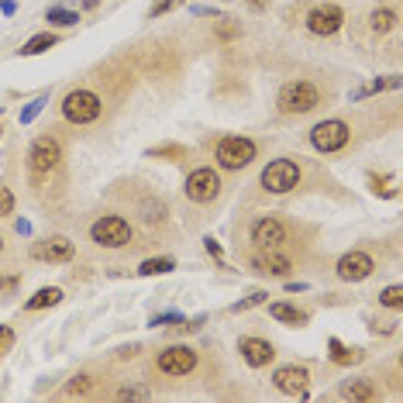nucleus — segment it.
Instances as JSON below:
<instances>
[{
    "label": "nucleus",
    "mask_w": 403,
    "mask_h": 403,
    "mask_svg": "<svg viewBox=\"0 0 403 403\" xmlns=\"http://www.w3.org/2000/svg\"><path fill=\"white\" fill-rule=\"evenodd\" d=\"M152 393L145 389V386H121L117 389V400H149Z\"/></svg>",
    "instance_id": "nucleus-31"
},
{
    "label": "nucleus",
    "mask_w": 403,
    "mask_h": 403,
    "mask_svg": "<svg viewBox=\"0 0 403 403\" xmlns=\"http://www.w3.org/2000/svg\"><path fill=\"white\" fill-rule=\"evenodd\" d=\"M179 321H183V317H179V314H173V310H169V314H159V317H155L152 324L159 327V324H179Z\"/></svg>",
    "instance_id": "nucleus-38"
},
{
    "label": "nucleus",
    "mask_w": 403,
    "mask_h": 403,
    "mask_svg": "<svg viewBox=\"0 0 403 403\" xmlns=\"http://www.w3.org/2000/svg\"><path fill=\"white\" fill-rule=\"evenodd\" d=\"M11 345H14V327L0 324V355H4V352H11Z\"/></svg>",
    "instance_id": "nucleus-35"
},
{
    "label": "nucleus",
    "mask_w": 403,
    "mask_h": 403,
    "mask_svg": "<svg viewBox=\"0 0 403 403\" xmlns=\"http://www.w3.org/2000/svg\"><path fill=\"white\" fill-rule=\"evenodd\" d=\"M348 141H352V128H348L345 121H338V117H327V121H321V124L310 128V145L321 155L342 152Z\"/></svg>",
    "instance_id": "nucleus-5"
},
{
    "label": "nucleus",
    "mask_w": 403,
    "mask_h": 403,
    "mask_svg": "<svg viewBox=\"0 0 403 403\" xmlns=\"http://www.w3.org/2000/svg\"><path fill=\"white\" fill-rule=\"evenodd\" d=\"M389 179L393 176H372L369 183H372V193H379V196H397V190L389 186Z\"/></svg>",
    "instance_id": "nucleus-32"
},
{
    "label": "nucleus",
    "mask_w": 403,
    "mask_h": 403,
    "mask_svg": "<svg viewBox=\"0 0 403 403\" xmlns=\"http://www.w3.org/2000/svg\"><path fill=\"white\" fill-rule=\"evenodd\" d=\"M11 287H18V279L14 276H0V289H11Z\"/></svg>",
    "instance_id": "nucleus-39"
},
{
    "label": "nucleus",
    "mask_w": 403,
    "mask_h": 403,
    "mask_svg": "<svg viewBox=\"0 0 403 403\" xmlns=\"http://www.w3.org/2000/svg\"><path fill=\"white\" fill-rule=\"evenodd\" d=\"M0 11H4V14H14L18 7H14V0H4V4H0Z\"/></svg>",
    "instance_id": "nucleus-40"
},
{
    "label": "nucleus",
    "mask_w": 403,
    "mask_h": 403,
    "mask_svg": "<svg viewBox=\"0 0 403 403\" xmlns=\"http://www.w3.org/2000/svg\"><path fill=\"white\" fill-rule=\"evenodd\" d=\"M179 0H155L152 7H149V18H159V14H166V11H173Z\"/></svg>",
    "instance_id": "nucleus-36"
},
{
    "label": "nucleus",
    "mask_w": 403,
    "mask_h": 403,
    "mask_svg": "<svg viewBox=\"0 0 403 403\" xmlns=\"http://www.w3.org/2000/svg\"><path fill=\"white\" fill-rule=\"evenodd\" d=\"M56 41L59 39L52 35V31H41V35H35V39H28L24 45H21V56H41V52H49Z\"/></svg>",
    "instance_id": "nucleus-22"
},
{
    "label": "nucleus",
    "mask_w": 403,
    "mask_h": 403,
    "mask_svg": "<svg viewBox=\"0 0 403 403\" xmlns=\"http://www.w3.org/2000/svg\"><path fill=\"white\" fill-rule=\"evenodd\" d=\"M152 159H186V149L183 145H159V149H149Z\"/></svg>",
    "instance_id": "nucleus-30"
},
{
    "label": "nucleus",
    "mask_w": 403,
    "mask_h": 403,
    "mask_svg": "<svg viewBox=\"0 0 403 403\" xmlns=\"http://www.w3.org/2000/svg\"><path fill=\"white\" fill-rule=\"evenodd\" d=\"M255 141L252 138H242V134H224L221 141H217V149H214V159H217V166L221 169H245L255 162Z\"/></svg>",
    "instance_id": "nucleus-4"
},
{
    "label": "nucleus",
    "mask_w": 403,
    "mask_h": 403,
    "mask_svg": "<svg viewBox=\"0 0 403 403\" xmlns=\"http://www.w3.org/2000/svg\"><path fill=\"white\" fill-rule=\"evenodd\" d=\"M94 389H96V379H94V376H90V372H79V376H73V379L66 383L62 397H69V400L76 397V400H79V397H90Z\"/></svg>",
    "instance_id": "nucleus-20"
},
{
    "label": "nucleus",
    "mask_w": 403,
    "mask_h": 403,
    "mask_svg": "<svg viewBox=\"0 0 403 403\" xmlns=\"http://www.w3.org/2000/svg\"><path fill=\"white\" fill-rule=\"evenodd\" d=\"M249 4H252V7H266L269 0H249Z\"/></svg>",
    "instance_id": "nucleus-41"
},
{
    "label": "nucleus",
    "mask_w": 403,
    "mask_h": 403,
    "mask_svg": "<svg viewBox=\"0 0 403 403\" xmlns=\"http://www.w3.org/2000/svg\"><path fill=\"white\" fill-rule=\"evenodd\" d=\"M252 266L259 269V272H266V276H287L293 262H289L287 255H279V249H262L255 259H252Z\"/></svg>",
    "instance_id": "nucleus-16"
},
{
    "label": "nucleus",
    "mask_w": 403,
    "mask_h": 403,
    "mask_svg": "<svg viewBox=\"0 0 403 403\" xmlns=\"http://www.w3.org/2000/svg\"><path fill=\"white\" fill-rule=\"evenodd\" d=\"M338 393H342V400H352V403H372V400H379V389H376V383H372V379H345Z\"/></svg>",
    "instance_id": "nucleus-17"
},
{
    "label": "nucleus",
    "mask_w": 403,
    "mask_h": 403,
    "mask_svg": "<svg viewBox=\"0 0 403 403\" xmlns=\"http://www.w3.org/2000/svg\"><path fill=\"white\" fill-rule=\"evenodd\" d=\"M342 24H345V11L338 4H321V7H314L307 14V28L314 35H321V39L342 31Z\"/></svg>",
    "instance_id": "nucleus-11"
},
{
    "label": "nucleus",
    "mask_w": 403,
    "mask_h": 403,
    "mask_svg": "<svg viewBox=\"0 0 403 403\" xmlns=\"http://www.w3.org/2000/svg\"><path fill=\"white\" fill-rule=\"evenodd\" d=\"M0 214H4V217L14 214V193L7 190V186H0Z\"/></svg>",
    "instance_id": "nucleus-34"
},
{
    "label": "nucleus",
    "mask_w": 403,
    "mask_h": 403,
    "mask_svg": "<svg viewBox=\"0 0 403 403\" xmlns=\"http://www.w3.org/2000/svg\"><path fill=\"white\" fill-rule=\"evenodd\" d=\"M90 238L100 249H124V245H131V224L117 214H107L90 224Z\"/></svg>",
    "instance_id": "nucleus-6"
},
{
    "label": "nucleus",
    "mask_w": 403,
    "mask_h": 403,
    "mask_svg": "<svg viewBox=\"0 0 403 403\" xmlns=\"http://www.w3.org/2000/svg\"><path fill=\"white\" fill-rule=\"evenodd\" d=\"M252 242H255V249H283V245L289 242L287 221L276 217V214L259 217V221L252 224Z\"/></svg>",
    "instance_id": "nucleus-8"
},
{
    "label": "nucleus",
    "mask_w": 403,
    "mask_h": 403,
    "mask_svg": "<svg viewBox=\"0 0 403 403\" xmlns=\"http://www.w3.org/2000/svg\"><path fill=\"white\" fill-rule=\"evenodd\" d=\"M214 35L221 41H234V39H242V28H238L234 21H217V24H214Z\"/></svg>",
    "instance_id": "nucleus-28"
},
{
    "label": "nucleus",
    "mask_w": 403,
    "mask_h": 403,
    "mask_svg": "<svg viewBox=\"0 0 403 403\" xmlns=\"http://www.w3.org/2000/svg\"><path fill=\"white\" fill-rule=\"evenodd\" d=\"M31 255H35L39 262H69V259H73V242L62 238V234H56V238L35 242V245H31Z\"/></svg>",
    "instance_id": "nucleus-14"
},
{
    "label": "nucleus",
    "mask_w": 403,
    "mask_h": 403,
    "mask_svg": "<svg viewBox=\"0 0 403 403\" xmlns=\"http://www.w3.org/2000/svg\"><path fill=\"white\" fill-rule=\"evenodd\" d=\"M0 249H4V242H0Z\"/></svg>",
    "instance_id": "nucleus-42"
},
{
    "label": "nucleus",
    "mask_w": 403,
    "mask_h": 403,
    "mask_svg": "<svg viewBox=\"0 0 403 403\" xmlns=\"http://www.w3.org/2000/svg\"><path fill=\"white\" fill-rule=\"evenodd\" d=\"M100 114H104V100H100V94L86 90V86L69 90V94L62 96V117L69 124H94Z\"/></svg>",
    "instance_id": "nucleus-2"
},
{
    "label": "nucleus",
    "mask_w": 403,
    "mask_h": 403,
    "mask_svg": "<svg viewBox=\"0 0 403 403\" xmlns=\"http://www.w3.org/2000/svg\"><path fill=\"white\" fill-rule=\"evenodd\" d=\"M259 183H262V190L269 193H289L300 186V166L293 162V159H272L262 176H259Z\"/></svg>",
    "instance_id": "nucleus-7"
},
{
    "label": "nucleus",
    "mask_w": 403,
    "mask_h": 403,
    "mask_svg": "<svg viewBox=\"0 0 403 403\" xmlns=\"http://www.w3.org/2000/svg\"><path fill=\"white\" fill-rule=\"evenodd\" d=\"M369 24H372V31H376V35H386V31H393V28H397V11H389V7H383V11H372Z\"/></svg>",
    "instance_id": "nucleus-24"
},
{
    "label": "nucleus",
    "mask_w": 403,
    "mask_h": 403,
    "mask_svg": "<svg viewBox=\"0 0 403 403\" xmlns=\"http://www.w3.org/2000/svg\"><path fill=\"white\" fill-rule=\"evenodd\" d=\"M269 314H272L279 324H293V327L307 324V314L300 307H293V304H269Z\"/></svg>",
    "instance_id": "nucleus-19"
},
{
    "label": "nucleus",
    "mask_w": 403,
    "mask_h": 403,
    "mask_svg": "<svg viewBox=\"0 0 403 403\" xmlns=\"http://www.w3.org/2000/svg\"><path fill=\"white\" fill-rule=\"evenodd\" d=\"M321 104V90L307 83V79H297V83H287L279 96H276V107L279 114H310L314 107Z\"/></svg>",
    "instance_id": "nucleus-3"
},
{
    "label": "nucleus",
    "mask_w": 403,
    "mask_h": 403,
    "mask_svg": "<svg viewBox=\"0 0 403 403\" xmlns=\"http://www.w3.org/2000/svg\"><path fill=\"white\" fill-rule=\"evenodd\" d=\"M379 304L389 310H400L403 307V287H386L383 293H379Z\"/></svg>",
    "instance_id": "nucleus-27"
},
{
    "label": "nucleus",
    "mask_w": 403,
    "mask_h": 403,
    "mask_svg": "<svg viewBox=\"0 0 403 403\" xmlns=\"http://www.w3.org/2000/svg\"><path fill=\"white\" fill-rule=\"evenodd\" d=\"M272 383H276L279 393H287V397H307L310 372H307V365H279L276 376H272Z\"/></svg>",
    "instance_id": "nucleus-12"
},
{
    "label": "nucleus",
    "mask_w": 403,
    "mask_h": 403,
    "mask_svg": "<svg viewBox=\"0 0 403 403\" xmlns=\"http://www.w3.org/2000/svg\"><path fill=\"white\" fill-rule=\"evenodd\" d=\"M176 262L169 259V255H159V259H145L141 266H138V272L141 276H166V272H173Z\"/></svg>",
    "instance_id": "nucleus-23"
},
{
    "label": "nucleus",
    "mask_w": 403,
    "mask_h": 403,
    "mask_svg": "<svg viewBox=\"0 0 403 403\" xmlns=\"http://www.w3.org/2000/svg\"><path fill=\"white\" fill-rule=\"evenodd\" d=\"M45 21H52V24H59V28H69V24H76L79 14L76 11H69V7H49L45 11Z\"/></svg>",
    "instance_id": "nucleus-25"
},
{
    "label": "nucleus",
    "mask_w": 403,
    "mask_h": 403,
    "mask_svg": "<svg viewBox=\"0 0 403 403\" xmlns=\"http://www.w3.org/2000/svg\"><path fill=\"white\" fill-rule=\"evenodd\" d=\"M59 162H62V145H59V138L41 134V138L31 141V149H28V173H31V183H45V179L59 169Z\"/></svg>",
    "instance_id": "nucleus-1"
},
{
    "label": "nucleus",
    "mask_w": 403,
    "mask_h": 403,
    "mask_svg": "<svg viewBox=\"0 0 403 403\" xmlns=\"http://www.w3.org/2000/svg\"><path fill=\"white\" fill-rule=\"evenodd\" d=\"M155 369L159 372H166V376H190L193 369H196V352L190 345H169L159 352V359H155Z\"/></svg>",
    "instance_id": "nucleus-10"
},
{
    "label": "nucleus",
    "mask_w": 403,
    "mask_h": 403,
    "mask_svg": "<svg viewBox=\"0 0 403 403\" xmlns=\"http://www.w3.org/2000/svg\"><path fill=\"white\" fill-rule=\"evenodd\" d=\"M204 249L211 252L214 259H217V262H221V266H224V252H221V245H217V242H214V238H204Z\"/></svg>",
    "instance_id": "nucleus-37"
},
{
    "label": "nucleus",
    "mask_w": 403,
    "mask_h": 403,
    "mask_svg": "<svg viewBox=\"0 0 403 403\" xmlns=\"http://www.w3.org/2000/svg\"><path fill=\"white\" fill-rule=\"evenodd\" d=\"M372 269H376L372 255H365V252H348V255L338 259V279H345V283H362V279L372 276Z\"/></svg>",
    "instance_id": "nucleus-13"
},
{
    "label": "nucleus",
    "mask_w": 403,
    "mask_h": 403,
    "mask_svg": "<svg viewBox=\"0 0 403 403\" xmlns=\"http://www.w3.org/2000/svg\"><path fill=\"white\" fill-rule=\"evenodd\" d=\"M45 104H49V96H35V100H31V104L21 111V124H31V121H35V117L45 111Z\"/></svg>",
    "instance_id": "nucleus-29"
},
{
    "label": "nucleus",
    "mask_w": 403,
    "mask_h": 403,
    "mask_svg": "<svg viewBox=\"0 0 403 403\" xmlns=\"http://www.w3.org/2000/svg\"><path fill=\"white\" fill-rule=\"evenodd\" d=\"M327 348H331V362H334V365H355V362H362V359H365L362 348H348V345H342L338 338H331Z\"/></svg>",
    "instance_id": "nucleus-18"
},
{
    "label": "nucleus",
    "mask_w": 403,
    "mask_h": 403,
    "mask_svg": "<svg viewBox=\"0 0 403 403\" xmlns=\"http://www.w3.org/2000/svg\"><path fill=\"white\" fill-rule=\"evenodd\" d=\"M386 86H389V90H397V86H400V76L372 79L369 86H362V90H355V94H352V100H362V96H369V94H379V90H386Z\"/></svg>",
    "instance_id": "nucleus-26"
},
{
    "label": "nucleus",
    "mask_w": 403,
    "mask_h": 403,
    "mask_svg": "<svg viewBox=\"0 0 403 403\" xmlns=\"http://www.w3.org/2000/svg\"><path fill=\"white\" fill-rule=\"evenodd\" d=\"M183 190H186V196H190L193 204H211V200H217V193H221V176L214 173L211 166H200V169H193L186 176Z\"/></svg>",
    "instance_id": "nucleus-9"
},
{
    "label": "nucleus",
    "mask_w": 403,
    "mask_h": 403,
    "mask_svg": "<svg viewBox=\"0 0 403 403\" xmlns=\"http://www.w3.org/2000/svg\"><path fill=\"white\" fill-rule=\"evenodd\" d=\"M59 300H62V289L59 287H41L28 304H24V310H45V307H56Z\"/></svg>",
    "instance_id": "nucleus-21"
},
{
    "label": "nucleus",
    "mask_w": 403,
    "mask_h": 403,
    "mask_svg": "<svg viewBox=\"0 0 403 403\" xmlns=\"http://www.w3.org/2000/svg\"><path fill=\"white\" fill-rule=\"evenodd\" d=\"M262 300H266V293L259 289V293H252V297H245V300H238V304H234L231 310H234V314H242V310H249V307H259Z\"/></svg>",
    "instance_id": "nucleus-33"
},
{
    "label": "nucleus",
    "mask_w": 403,
    "mask_h": 403,
    "mask_svg": "<svg viewBox=\"0 0 403 403\" xmlns=\"http://www.w3.org/2000/svg\"><path fill=\"white\" fill-rule=\"evenodd\" d=\"M238 352H242V359L252 365V369H262L276 359V348L269 345L266 338H242L238 342Z\"/></svg>",
    "instance_id": "nucleus-15"
}]
</instances>
